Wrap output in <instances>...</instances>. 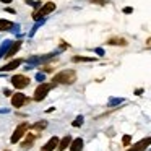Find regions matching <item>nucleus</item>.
<instances>
[{"mask_svg":"<svg viewBox=\"0 0 151 151\" xmlns=\"http://www.w3.org/2000/svg\"><path fill=\"white\" fill-rule=\"evenodd\" d=\"M36 80H39V81H42V80H44V75H42V73H37V75H36Z\"/></svg>","mask_w":151,"mask_h":151,"instance_id":"nucleus-24","label":"nucleus"},{"mask_svg":"<svg viewBox=\"0 0 151 151\" xmlns=\"http://www.w3.org/2000/svg\"><path fill=\"white\" fill-rule=\"evenodd\" d=\"M70 143H72V138L67 135V137H63L62 140L59 141V146H57V150L59 151H63V150H67V148L70 146Z\"/></svg>","mask_w":151,"mask_h":151,"instance_id":"nucleus-13","label":"nucleus"},{"mask_svg":"<svg viewBox=\"0 0 151 151\" xmlns=\"http://www.w3.org/2000/svg\"><path fill=\"white\" fill-rule=\"evenodd\" d=\"M132 12H133V8H130V7H125V8H124V13H125V15H130Z\"/></svg>","mask_w":151,"mask_h":151,"instance_id":"nucleus-23","label":"nucleus"},{"mask_svg":"<svg viewBox=\"0 0 151 151\" xmlns=\"http://www.w3.org/2000/svg\"><path fill=\"white\" fill-rule=\"evenodd\" d=\"M150 145H151V137H146V138L140 140L138 143H135L133 146H130L128 150H125V151H145Z\"/></svg>","mask_w":151,"mask_h":151,"instance_id":"nucleus-6","label":"nucleus"},{"mask_svg":"<svg viewBox=\"0 0 151 151\" xmlns=\"http://www.w3.org/2000/svg\"><path fill=\"white\" fill-rule=\"evenodd\" d=\"M28 128H29V125H28L26 122H23V124H20L17 128H15V132H13V135H12L10 141H12V143H18V141H20L21 138H23L24 135H26Z\"/></svg>","mask_w":151,"mask_h":151,"instance_id":"nucleus-4","label":"nucleus"},{"mask_svg":"<svg viewBox=\"0 0 151 151\" xmlns=\"http://www.w3.org/2000/svg\"><path fill=\"white\" fill-rule=\"evenodd\" d=\"M46 127H47V122L46 120H41V122H36V124H34L31 128H33L34 132H37V133H39V132L42 130V128H46Z\"/></svg>","mask_w":151,"mask_h":151,"instance_id":"nucleus-16","label":"nucleus"},{"mask_svg":"<svg viewBox=\"0 0 151 151\" xmlns=\"http://www.w3.org/2000/svg\"><path fill=\"white\" fill-rule=\"evenodd\" d=\"M54 10H55V4H54V2H47V4H44L42 7L39 8V12H34L33 18L36 21H42L44 17H46V15H49V13H52Z\"/></svg>","mask_w":151,"mask_h":151,"instance_id":"nucleus-2","label":"nucleus"},{"mask_svg":"<svg viewBox=\"0 0 151 151\" xmlns=\"http://www.w3.org/2000/svg\"><path fill=\"white\" fill-rule=\"evenodd\" d=\"M26 101L28 99L23 93H15V94H12V106L13 107H23Z\"/></svg>","mask_w":151,"mask_h":151,"instance_id":"nucleus-7","label":"nucleus"},{"mask_svg":"<svg viewBox=\"0 0 151 151\" xmlns=\"http://www.w3.org/2000/svg\"><path fill=\"white\" fill-rule=\"evenodd\" d=\"M93 4H98V5H106L107 2H106V0H93Z\"/></svg>","mask_w":151,"mask_h":151,"instance_id":"nucleus-22","label":"nucleus"},{"mask_svg":"<svg viewBox=\"0 0 151 151\" xmlns=\"http://www.w3.org/2000/svg\"><path fill=\"white\" fill-rule=\"evenodd\" d=\"M4 151H10V150H4Z\"/></svg>","mask_w":151,"mask_h":151,"instance_id":"nucleus-29","label":"nucleus"},{"mask_svg":"<svg viewBox=\"0 0 151 151\" xmlns=\"http://www.w3.org/2000/svg\"><path fill=\"white\" fill-rule=\"evenodd\" d=\"M135 94H137V96H141V94H143V89H137V91H135Z\"/></svg>","mask_w":151,"mask_h":151,"instance_id":"nucleus-27","label":"nucleus"},{"mask_svg":"<svg viewBox=\"0 0 151 151\" xmlns=\"http://www.w3.org/2000/svg\"><path fill=\"white\" fill-rule=\"evenodd\" d=\"M39 135L41 133H26V135H24L26 138H24V141L21 143V148H23V150H29V148L33 146L34 141L39 138Z\"/></svg>","mask_w":151,"mask_h":151,"instance_id":"nucleus-8","label":"nucleus"},{"mask_svg":"<svg viewBox=\"0 0 151 151\" xmlns=\"http://www.w3.org/2000/svg\"><path fill=\"white\" fill-rule=\"evenodd\" d=\"M0 2H2V4H12L13 0H0Z\"/></svg>","mask_w":151,"mask_h":151,"instance_id":"nucleus-28","label":"nucleus"},{"mask_svg":"<svg viewBox=\"0 0 151 151\" xmlns=\"http://www.w3.org/2000/svg\"><path fill=\"white\" fill-rule=\"evenodd\" d=\"M52 89V85L50 83H41L36 89H34V99L36 101H44L47 96V93Z\"/></svg>","mask_w":151,"mask_h":151,"instance_id":"nucleus-3","label":"nucleus"},{"mask_svg":"<svg viewBox=\"0 0 151 151\" xmlns=\"http://www.w3.org/2000/svg\"><path fill=\"white\" fill-rule=\"evenodd\" d=\"M81 150H83V140L81 138L72 140V143H70V151H81Z\"/></svg>","mask_w":151,"mask_h":151,"instance_id":"nucleus-12","label":"nucleus"},{"mask_svg":"<svg viewBox=\"0 0 151 151\" xmlns=\"http://www.w3.org/2000/svg\"><path fill=\"white\" fill-rule=\"evenodd\" d=\"M4 94L5 96H12V91H10V89H4Z\"/></svg>","mask_w":151,"mask_h":151,"instance_id":"nucleus-25","label":"nucleus"},{"mask_svg":"<svg viewBox=\"0 0 151 151\" xmlns=\"http://www.w3.org/2000/svg\"><path fill=\"white\" fill-rule=\"evenodd\" d=\"M55 85H72L76 81V72L75 70H62L52 78Z\"/></svg>","mask_w":151,"mask_h":151,"instance_id":"nucleus-1","label":"nucleus"},{"mask_svg":"<svg viewBox=\"0 0 151 151\" xmlns=\"http://www.w3.org/2000/svg\"><path fill=\"white\" fill-rule=\"evenodd\" d=\"M72 125H73V127H81V125H83V115H78V117L72 122Z\"/></svg>","mask_w":151,"mask_h":151,"instance_id":"nucleus-19","label":"nucleus"},{"mask_svg":"<svg viewBox=\"0 0 151 151\" xmlns=\"http://www.w3.org/2000/svg\"><path fill=\"white\" fill-rule=\"evenodd\" d=\"M130 141H132V137H130V135H125V137L122 138V143H124V146H128V145H130Z\"/></svg>","mask_w":151,"mask_h":151,"instance_id":"nucleus-20","label":"nucleus"},{"mask_svg":"<svg viewBox=\"0 0 151 151\" xmlns=\"http://www.w3.org/2000/svg\"><path fill=\"white\" fill-rule=\"evenodd\" d=\"M96 54H99V55H104V50H102V49H96Z\"/></svg>","mask_w":151,"mask_h":151,"instance_id":"nucleus-26","label":"nucleus"},{"mask_svg":"<svg viewBox=\"0 0 151 151\" xmlns=\"http://www.w3.org/2000/svg\"><path fill=\"white\" fill-rule=\"evenodd\" d=\"M21 63H23V60H21V59H15V60H12V62H8L7 65H4L0 70H2V72H10V70H15L17 67H20Z\"/></svg>","mask_w":151,"mask_h":151,"instance_id":"nucleus-11","label":"nucleus"},{"mask_svg":"<svg viewBox=\"0 0 151 151\" xmlns=\"http://www.w3.org/2000/svg\"><path fill=\"white\" fill-rule=\"evenodd\" d=\"M12 46V41H5L4 44H2V47H0V57H4L5 52L8 50V47Z\"/></svg>","mask_w":151,"mask_h":151,"instance_id":"nucleus-18","label":"nucleus"},{"mask_svg":"<svg viewBox=\"0 0 151 151\" xmlns=\"http://www.w3.org/2000/svg\"><path fill=\"white\" fill-rule=\"evenodd\" d=\"M20 47H21V42H20V41H15V42H12V46L8 47V50L5 52L4 57H7V59H12V57H13L15 54L20 50Z\"/></svg>","mask_w":151,"mask_h":151,"instance_id":"nucleus-9","label":"nucleus"},{"mask_svg":"<svg viewBox=\"0 0 151 151\" xmlns=\"http://www.w3.org/2000/svg\"><path fill=\"white\" fill-rule=\"evenodd\" d=\"M72 60H73V62H94V57H80V55H75Z\"/></svg>","mask_w":151,"mask_h":151,"instance_id":"nucleus-17","label":"nucleus"},{"mask_svg":"<svg viewBox=\"0 0 151 151\" xmlns=\"http://www.w3.org/2000/svg\"><path fill=\"white\" fill-rule=\"evenodd\" d=\"M120 102H124V99H119V98H112L111 101H109V104H111V106H115V104H120Z\"/></svg>","mask_w":151,"mask_h":151,"instance_id":"nucleus-21","label":"nucleus"},{"mask_svg":"<svg viewBox=\"0 0 151 151\" xmlns=\"http://www.w3.org/2000/svg\"><path fill=\"white\" fill-rule=\"evenodd\" d=\"M107 44H111V46H127L128 42L124 37H111V39L107 41Z\"/></svg>","mask_w":151,"mask_h":151,"instance_id":"nucleus-14","label":"nucleus"},{"mask_svg":"<svg viewBox=\"0 0 151 151\" xmlns=\"http://www.w3.org/2000/svg\"><path fill=\"white\" fill-rule=\"evenodd\" d=\"M12 26H13V23L8 20H0V31H10Z\"/></svg>","mask_w":151,"mask_h":151,"instance_id":"nucleus-15","label":"nucleus"},{"mask_svg":"<svg viewBox=\"0 0 151 151\" xmlns=\"http://www.w3.org/2000/svg\"><path fill=\"white\" fill-rule=\"evenodd\" d=\"M59 141H60V140H59L57 137H52L42 148H41V151H54L57 146H59Z\"/></svg>","mask_w":151,"mask_h":151,"instance_id":"nucleus-10","label":"nucleus"},{"mask_svg":"<svg viewBox=\"0 0 151 151\" xmlns=\"http://www.w3.org/2000/svg\"><path fill=\"white\" fill-rule=\"evenodd\" d=\"M10 81H12V86H15V88H18V89H23L29 85V78L24 76V75H13Z\"/></svg>","mask_w":151,"mask_h":151,"instance_id":"nucleus-5","label":"nucleus"}]
</instances>
